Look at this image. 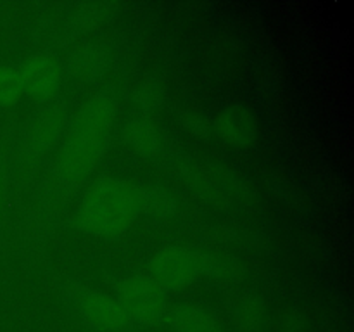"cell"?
<instances>
[{
    "label": "cell",
    "instance_id": "cell-18",
    "mask_svg": "<svg viewBox=\"0 0 354 332\" xmlns=\"http://www.w3.org/2000/svg\"><path fill=\"white\" fill-rule=\"evenodd\" d=\"M24 89L19 68L0 64V107H12L23 99Z\"/></svg>",
    "mask_w": 354,
    "mask_h": 332
},
{
    "label": "cell",
    "instance_id": "cell-5",
    "mask_svg": "<svg viewBox=\"0 0 354 332\" xmlns=\"http://www.w3.org/2000/svg\"><path fill=\"white\" fill-rule=\"evenodd\" d=\"M69 299L86 325L95 332H137L127 311L116 297L88 287L75 286L69 289Z\"/></svg>",
    "mask_w": 354,
    "mask_h": 332
},
{
    "label": "cell",
    "instance_id": "cell-8",
    "mask_svg": "<svg viewBox=\"0 0 354 332\" xmlns=\"http://www.w3.org/2000/svg\"><path fill=\"white\" fill-rule=\"evenodd\" d=\"M24 95L37 102L54 99L62 85V66L54 55L33 54L19 66Z\"/></svg>",
    "mask_w": 354,
    "mask_h": 332
},
{
    "label": "cell",
    "instance_id": "cell-23",
    "mask_svg": "<svg viewBox=\"0 0 354 332\" xmlns=\"http://www.w3.org/2000/svg\"><path fill=\"white\" fill-rule=\"evenodd\" d=\"M3 206H6V168L0 159V216H2Z\"/></svg>",
    "mask_w": 354,
    "mask_h": 332
},
{
    "label": "cell",
    "instance_id": "cell-21",
    "mask_svg": "<svg viewBox=\"0 0 354 332\" xmlns=\"http://www.w3.org/2000/svg\"><path fill=\"white\" fill-rule=\"evenodd\" d=\"M279 332H311V320L301 308H287L277 320Z\"/></svg>",
    "mask_w": 354,
    "mask_h": 332
},
{
    "label": "cell",
    "instance_id": "cell-13",
    "mask_svg": "<svg viewBox=\"0 0 354 332\" xmlns=\"http://www.w3.org/2000/svg\"><path fill=\"white\" fill-rule=\"evenodd\" d=\"M68 69L82 82H93L107 71V54L97 47L76 48L69 55Z\"/></svg>",
    "mask_w": 354,
    "mask_h": 332
},
{
    "label": "cell",
    "instance_id": "cell-9",
    "mask_svg": "<svg viewBox=\"0 0 354 332\" xmlns=\"http://www.w3.org/2000/svg\"><path fill=\"white\" fill-rule=\"evenodd\" d=\"M213 133L230 147L248 149L258 140V116L245 104H228L214 116Z\"/></svg>",
    "mask_w": 354,
    "mask_h": 332
},
{
    "label": "cell",
    "instance_id": "cell-22",
    "mask_svg": "<svg viewBox=\"0 0 354 332\" xmlns=\"http://www.w3.org/2000/svg\"><path fill=\"white\" fill-rule=\"evenodd\" d=\"M273 190H275L277 196H279L283 203L289 204V206H301V204H303L304 196L299 192V189H297L294 183L287 182V180H275Z\"/></svg>",
    "mask_w": 354,
    "mask_h": 332
},
{
    "label": "cell",
    "instance_id": "cell-17",
    "mask_svg": "<svg viewBox=\"0 0 354 332\" xmlns=\"http://www.w3.org/2000/svg\"><path fill=\"white\" fill-rule=\"evenodd\" d=\"M142 199H144V211L158 218H169L178 210V201L168 189L159 185L142 189Z\"/></svg>",
    "mask_w": 354,
    "mask_h": 332
},
{
    "label": "cell",
    "instance_id": "cell-14",
    "mask_svg": "<svg viewBox=\"0 0 354 332\" xmlns=\"http://www.w3.org/2000/svg\"><path fill=\"white\" fill-rule=\"evenodd\" d=\"M201 266H203V275L220 282H241L245 275L244 263L225 252H201Z\"/></svg>",
    "mask_w": 354,
    "mask_h": 332
},
{
    "label": "cell",
    "instance_id": "cell-20",
    "mask_svg": "<svg viewBox=\"0 0 354 332\" xmlns=\"http://www.w3.org/2000/svg\"><path fill=\"white\" fill-rule=\"evenodd\" d=\"M116 6L111 2H93L85 3L82 9H78V23L82 24L83 30H93L99 24L106 23L111 16L114 14Z\"/></svg>",
    "mask_w": 354,
    "mask_h": 332
},
{
    "label": "cell",
    "instance_id": "cell-10",
    "mask_svg": "<svg viewBox=\"0 0 354 332\" xmlns=\"http://www.w3.org/2000/svg\"><path fill=\"white\" fill-rule=\"evenodd\" d=\"M162 322L173 332H225L216 315L194 303L168 304Z\"/></svg>",
    "mask_w": 354,
    "mask_h": 332
},
{
    "label": "cell",
    "instance_id": "cell-4",
    "mask_svg": "<svg viewBox=\"0 0 354 332\" xmlns=\"http://www.w3.org/2000/svg\"><path fill=\"white\" fill-rule=\"evenodd\" d=\"M116 299L135 325H156L168 310L166 290L149 275H130L116 286Z\"/></svg>",
    "mask_w": 354,
    "mask_h": 332
},
{
    "label": "cell",
    "instance_id": "cell-1",
    "mask_svg": "<svg viewBox=\"0 0 354 332\" xmlns=\"http://www.w3.org/2000/svg\"><path fill=\"white\" fill-rule=\"evenodd\" d=\"M116 111L109 92L95 93L80 107L55 152L54 169L61 182L76 185L92 175L109 145Z\"/></svg>",
    "mask_w": 354,
    "mask_h": 332
},
{
    "label": "cell",
    "instance_id": "cell-6",
    "mask_svg": "<svg viewBox=\"0 0 354 332\" xmlns=\"http://www.w3.org/2000/svg\"><path fill=\"white\" fill-rule=\"evenodd\" d=\"M201 275V252L183 246L162 248L149 259V277L165 290L183 289Z\"/></svg>",
    "mask_w": 354,
    "mask_h": 332
},
{
    "label": "cell",
    "instance_id": "cell-3",
    "mask_svg": "<svg viewBox=\"0 0 354 332\" xmlns=\"http://www.w3.org/2000/svg\"><path fill=\"white\" fill-rule=\"evenodd\" d=\"M173 172L194 196L216 210L249 213L259 204L256 187L221 161L182 156L173 161Z\"/></svg>",
    "mask_w": 354,
    "mask_h": 332
},
{
    "label": "cell",
    "instance_id": "cell-15",
    "mask_svg": "<svg viewBox=\"0 0 354 332\" xmlns=\"http://www.w3.org/2000/svg\"><path fill=\"white\" fill-rule=\"evenodd\" d=\"M234 317L242 332H263L268 324V306L261 296L248 294L235 303Z\"/></svg>",
    "mask_w": 354,
    "mask_h": 332
},
{
    "label": "cell",
    "instance_id": "cell-16",
    "mask_svg": "<svg viewBox=\"0 0 354 332\" xmlns=\"http://www.w3.org/2000/svg\"><path fill=\"white\" fill-rule=\"evenodd\" d=\"M166 97H168V92H166L165 83L158 78H152V76L138 82L131 90V100L137 106V109L147 114V118L149 114L158 113L165 107Z\"/></svg>",
    "mask_w": 354,
    "mask_h": 332
},
{
    "label": "cell",
    "instance_id": "cell-12",
    "mask_svg": "<svg viewBox=\"0 0 354 332\" xmlns=\"http://www.w3.org/2000/svg\"><path fill=\"white\" fill-rule=\"evenodd\" d=\"M207 69L218 78H234L241 75L245 66V54L237 42L220 38L211 44L206 54Z\"/></svg>",
    "mask_w": 354,
    "mask_h": 332
},
{
    "label": "cell",
    "instance_id": "cell-11",
    "mask_svg": "<svg viewBox=\"0 0 354 332\" xmlns=\"http://www.w3.org/2000/svg\"><path fill=\"white\" fill-rule=\"evenodd\" d=\"M124 145L142 158H156L165 149L162 130L147 116L127 121L121 130Z\"/></svg>",
    "mask_w": 354,
    "mask_h": 332
},
{
    "label": "cell",
    "instance_id": "cell-7",
    "mask_svg": "<svg viewBox=\"0 0 354 332\" xmlns=\"http://www.w3.org/2000/svg\"><path fill=\"white\" fill-rule=\"evenodd\" d=\"M66 128V107L50 104L35 114L23 137V166H35L59 144Z\"/></svg>",
    "mask_w": 354,
    "mask_h": 332
},
{
    "label": "cell",
    "instance_id": "cell-19",
    "mask_svg": "<svg viewBox=\"0 0 354 332\" xmlns=\"http://www.w3.org/2000/svg\"><path fill=\"white\" fill-rule=\"evenodd\" d=\"M178 121L183 130L197 140H206L213 135V120L196 107H185L180 111Z\"/></svg>",
    "mask_w": 354,
    "mask_h": 332
},
{
    "label": "cell",
    "instance_id": "cell-2",
    "mask_svg": "<svg viewBox=\"0 0 354 332\" xmlns=\"http://www.w3.org/2000/svg\"><path fill=\"white\" fill-rule=\"evenodd\" d=\"M144 213L142 189L120 176H102L86 189L76 210L83 232L95 237L124 234Z\"/></svg>",
    "mask_w": 354,
    "mask_h": 332
}]
</instances>
